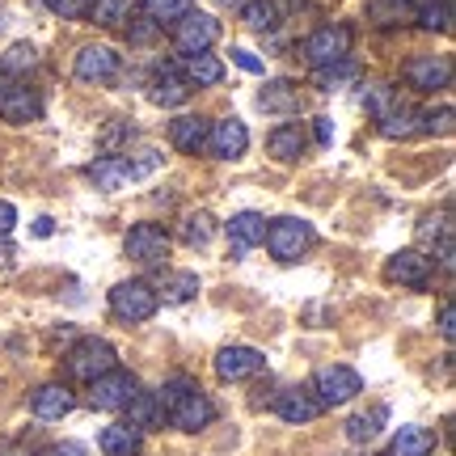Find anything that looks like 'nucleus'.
Masks as SVG:
<instances>
[{
	"mask_svg": "<svg viewBox=\"0 0 456 456\" xmlns=\"http://www.w3.org/2000/svg\"><path fill=\"white\" fill-rule=\"evenodd\" d=\"M140 440H144V431H140V427H131V423H110V427H102L98 448H102L106 456H135V452H140Z\"/></svg>",
	"mask_w": 456,
	"mask_h": 456,
	"instance_id": "obj_22",
	"label": "nucleus"
},
{
	"mask_svg": "<svg viewBox=\"0 0 456 456\" xmlns=\"http://www.w3.org/2000/svg\"><path fill=\"white\" fill-rule=\"evenodd\" d=\"M359 393H363V380L346 363H326V368H317V376H313V397L322 406H346V402H355Z\"/></svg>",
	"mask_w": 456,
	"mask_h": 456,
	"instance_id": "obj_3",
	"label": "nucleus"
},
{
	"mask_svg": "<svg viewBox=\"0 0 456 456\" xmlns=\"http://www.w3.org/2000/svg\"><path fill=\"white\" fill-rule=\"evenodd\" d=\"M427 0H368V21L380 26V30H397V26H410L419 21Z\"/></svg>",
	"mask_w": 456,
	"mask_h": 456,
	"instance_id": "obj_16",
	"label": "nucleus"
},
{
	"mask_svg": "<svg viewBox=\"0 0 456 456\" xmlns=\"http://www.w3.org/2000/svg\"><path fill=\"white\" fill-rule=\"evenodd\" d=\"M9 85H13V77H4V72H0V94H4Z\"/></svg>",
	"mask_w": 456,
	"mask_h": 456,
	"instance_id": "obj_50",
	"label": "nucleus"
},
{
	"mask_svg": "<svg viewBox=\"0 0 456 456\" xmlns=\"http://www.w3.org/2000/svg\"><path fill=\"white\" fill-rule=\"evenodd\" d=\"M77 77H81L85 85H106L118 77V51L114 47H102V43H94V47H81V55H77Z\"/></svg>",
	"mask_w": 456,
	"mask_h": 456,
	"instance_id": "obj_12",
	"label": "nucleus"
},
{
	"mask_svg": "<svg viewBox=\"0 0 456 456\" xmlns=\"http://www.w3.org/2000/svg\"><path fill=\"white\" fill-rule=\"evenodd\" d=\"M0 456H26L21 448H0Z\"/></svg>",
	"mask_w": 456,
	"mask_h": 456,
	"instance_id": "obj_49",
	"label": "nucleus"
},
{
	"mask_svg": "<svg viewBox=\"0 0 456 456\" xmlns=\"http://www.w3.org/2000/svg\"><path fill=\"white\" fill-rule=\"evenodd\" d=\"M34 232H38V237H51V220H47V216H43V220H34Z\"/></svg>",
	"mask_w": 456,
	"mask_h": 456,
	"instance_id": "obj_48",
	"label": "nucleus"
},
{
	"mask_svg": "<svg viewBox=\"0 0 456 456\" xmlns=\"http://www.w3.org/2000/svg\"><path fill=\"white\" fill-rule=\"evenodd\" d=\"M157 305H161V296H157V288L152 283H144V279H127V283H114L110 292V309L118 322H148L152 313H157Z\"/></svg>",
	"mask_w": 456,
	"mask_h": 456,
	"instance_id": "obj_5",
	"label": "nucleus"
},
{
	"mask_svg": "<svg viewBox=\"0 0 456 456\" xmlns=\"http://www.w3.org/2000/svg\"><path fill=\"white\" fill-rule=\"evenodd\" d=\"M232 64L245 68V72H262V60L254 55V51H245V47H232Z\"/></svg>",
	"mask_w": 456,
	"mask_h": 456,
	"instance_id": "obj_42",
	"label": "nucleus"
},
{
	"mask_svg": "<svg viewBox=\"0 0 456 456\" xmlns=\"http://www.w3.org/2000/svg\"><path fill=\"white\" fill-rule=\"evenodd\" d=\"M182 77L195 85H220L224 81V64L216 60V55H186V68H182Z\"/></svg>",
	"mask_w": 456,
	"mask_h": 456,
	"instance_id": "obj_29",
	"label": "nucleus"
},
{
	"mask_svg": "<svg viewBox=\"0 0 456 456\" xmlns=\"http://www.w3.org/2000/svg\"><path fill=\"white\" fill-rule=\"evenodd\" d=\"M216 232V220L212 212H191L186 220H182V241L191 245V249H199V245H208Z\"/></svg>",
	"mask_w": 456,
	"mask_h": 456,
	"instance_id": "obj_34",
	"label": "nucleus"
},
{
	"mask_svg": "<svg viewBox=\"0 0 456 456\" xmlns=\"http://www.w3.org/2000/svg\"><path fill=\"white\" fill-rule=\"evenodd\" d=\"M419 21H423L427 30H448V0H427Z\"/></svg>",
	"mask_w": 456,
	"mask_h": 456,
	"instance_id": "obj_40",
	"label": "nucleus"
},
{
	"mask_svg": "<svg viewBox=\"0 0 456 456\" xmlns=\"http://www.w3.org/2000/svg\"><path fill=\"white\" fill-rule=\"evenodd\" d=\"M406 81L414 89H448L452 85V60L448 55H414L406 64Z\"/></svg>",
	"mask_w": 456,
	"mask_h": 456,
	"instance_id": "obj_14",
	"label": "nucleus"
},
{
	"mask_svg": "<svg viewBox=\"0 0 456 456\" xmlns=\"http://www.w3.org/2000/svg\"><path fill=\"white\" fill-rule=\"evenodd\" d=\"M208 148H212L220 161H237L245 148H249V131H245L241 118H220L208 131Z\"/></svg>",
	"mask_w": 456,
	"mask_h": 456,
	"instance_id": "obj_15",
	"label": "nucleus"
},
{
	"mask_svg": "<svg viewBox=\"0 0 456 456\" xmlns=\"http://www.w3.org/2000/svg\"><path fill=\"white\" fill-rule=\"evenodd\" d=\"M55 17H89V0H47Z\"/></svg>",
	"mask_w": 456,
	"mask_h": 456,
	"instance_id": "obj_41",
	"label": "nucleus"
},
{
	"mask_svg": "<svg viewBox=\"0 0 456 456\" xmlns=\"http://www.w3.org/2000/svg\"><path fill=\"white\" fill-rule=\"evenodd\" d=\"M351 43H355L351 26H322V30H313L309 38H305V60H309L313 68L342 64V60L351 55Z\"/></svg>",
	"mask_w": 456,
	"mask_h": 456,
	"instance_id": "obj_6",
	"label": "nucleus"
},
{
	"mask_svg": "<svg viewBox=\"0 0 456 456\" xmlns=\"http://www.w3.org/2000/svg\"><path fill=\"white\" fill-rule=\"evenodd\" d=\"M89 182L98 186V191H123L131 182V174H127V157H98V161L89 165Z\"/></svg>",
	"mask_w": 456,
	"mask_h": 456,
	"instance_id": "obj_24",
	"label": "nucleus"
},
{
	"mask_svg": "<svg viewBox=\"0 0 456 456\" xmlns=\"http://www.w3.org/2000/svg\"><path fill=\"white\" fill-rule=\"evenodd\" d=\"M380 123V135L385 140H410V135H419V110H410V106H393L385 118H376Z\"/></svg>",
	"mask_w": 456,
	"mask_h": 456,
	"instance_id": "obj_28",
	"label": "nucleus"
},
{
	"mask_svg": "<svg viewBox=\"0 0 456 456\" xmlns=\"http://www.w3.org/2000/svg\"><path fill=\"white\" fill-rule=\"evenodd\" d=\"M322 410L326 406L313 397V389H288V393H279V402H275V414L283 419V423H292V427L313 423Z\"/></svg>",
	"mask_w": 456,
	"mask_h": 456,
	"instance_id": "obj_17",
	"label": "nucleus"
},
{
	"mask_svg": "<svg viewBox=\"0 0 456 456\" xmlns=\"http://www.w3.org/2000/svg\"><path fill=\"white\" fill-rule=\"evenodd\" d=\"M258 106L271 114H296L300 110V89H296L292 81H271L258 94Z\"/></svg>",
	"mask_w": 456,
	"mask_h": 456,
	"instance_id": "obj_27",
	"label": "nucleus"
},
{
	"mask_svg": "<svg viewBox=\"0 0 456 456\" xmlns=\"http://www.w3.org/2000/svg\"><path fill=\"white\" fill-rule=\"evenodd\" d=\"M262 237H266V220H262L258 212H237L228 220V241H232V254H237V258H241L245 249L262 245Z\"/></svg>",
	"mask_w": 456,
	"mask_h": 456,
	"instance_id": "obj_21",
	"label": "nucleus"
},
{
	"mask_svg": "<svg viewBox=\"0 0 456 456\" xmlns=\"http://www.w3.org/2000/svg\"><path fill=\"white\" fill-rule=\"evenodd\" d=\"M38 456H89L77 440H64V444H51V448H43Z\"/></svg>",
	"mask_w": 456,
	"mask_h": 456,
	"instance_id": "obj_44",
	"label": "nucleus"
},
{
	"mask_svg": "<svg viewBox=\"0 0 456 456\" xmlns=\"http://www.w3.org/2000/svg\"><path fill=\"white\" fill-rule=\"evenodd\" d=\"M17 224V208L9 203V199H0V237H9Z\"/></svg>",
	"mask_w": 456,
	"mask_h": 456,
	"instance_id": "obj_45",
	"label": "nucleus"
},
{
	"mask_svg": "<svg viewBox=\"0 0 456 456\" xmlns=\"http://www.w3.org/2000/svg\"><path fill=\"white\" fill-rule=\"evenodd\" d=\"M397 106V89L393 85H385V81H372L368 89H363V110L368 114H376V118H385V114Z\"/></svg>",
	"mask_w": 456,
	"mask_h": 456,
	"instance_id": "obj_35",
	"label": "nucleus"
},
{
	"mask_svg": "<svg viewBox=\"0 0 456 456\" xmlns=\"http://www.w3.org/2000/svg\"><path fill=\"white\" fill-rule=\"evenodd\" d=\"M13 258H17V249L9 245V237H0V271H9V266H13Z\"/></svg>",
	"mask_w": 456,
	"mask_h": 456,
	"instance_id": "obj_47",
	"label": "nucleus"
},
{
	"mask_svg": "<svg viewBox=\"0 0 456 456\" xmlns=\"http://www.w3.org/2000/svg\"><path fill=\"white\" fill-rule=\"evenodd\" d=\"M127 9H131V0H94V4H89V21L110 30V26H123Z\"/></svg>",
	"mask_w": 456,
	"mask_h": 456,
	"instance_id": "obj_36",
	"label": "nucleus"
},
{
	"mask_svg": "<svg viewBox=\"0 0 456 456\" xmlns=\"http://www.w3.org/2000/svg\"><path fill=\"white\" fill-rule=\"evenodd\" d=\"M266 368V359H262L258 346H224L220 355H216V376L220 380H249V376H258Z\"/></svg>",
	"mask_w": 456,
	"mask_h": 456,
	"instance_id": "obj_11",
	"label": "nucleus"
},
{
	"mask_svg": "<svg viewBox=\"0 0 456 456\" xmlns=\"http://www.w3.org/2000/svg\"><path fill=\"white\" fill-rule=\"evenodd\" d=\"M157 402H161L165 419L178 427V431H203V427H212V419H216L212 397L199 389V380H191V376L165 380V389L157 393Z\"/></svg>",
	"mask_w": 456,
	"mask_h": 456,
	"instance_id": "obj_1",
	"label": "nucleus"
},
{
	"mask_svg": "<svg viewBox=\"0 0 456 456\" xmlns=\"http://www.w3.org/2000/svg\"><path fill=\"white\" fill-rule=\"evenodd\" d=\"M38 64V47L34 43H13V47L0 55V72L4 77H21V72H30Z\"/></svg>",
	"mask_w": 456,
	"mask_h": 456,
	"instance_id": "obj_33",
	"label": "nucleus"
},
{
	"mask_svg": "<svg viewBox=\"0 0 456 456\" xmlns=\"http://www.w3.org/2000/svg\"><path fill=\"white\" fill-rule=\"evenodd\" d=\"M186 13H195V0H144V17L152 26H178Z\"/></svg>",
	"mask_w": 456,
	"mask_h": 456,
	"instance_id": "obj_30",
	"label": "nucleus"
},
{
	"mask_svg": "<svg viewBox=\"0 0 456 456\" xmlns=\"http://www.w3.org/2000/svg\"><path fill=\"white\" fill-rule=\"evenodd\" d=\"M127 423L131 427H140V431H152V427H165V410H161V402H157V393H131V402L127 406Z\"/></svg>",
	"mask_w": 456,
	"mask_h": 456,
	"instance_id": "obj_23",
	"label": "nucleus"
},
{
	"mask_svg": "<svg viewBox=\"0 0 456 456\" xmlns=\"http://www.w3.org/2000/svg\"><path fill=\"white\" fill-rule=\"evenodd\" d=\"M440 334H444V342L456 338V309H452V300L440 309Z\"/></svg>",
	"mask_w": 456,
	"mask_h": 456,
	"instance_id": "obj_43",
	"label": "nucleus"
},
{
	"mask_svg": "<svg viewBox=\"0 0 456 456\" xmlns=\"http://www.w3.org/2000/svg\"><path fill=\"white\" fill-rule=\"evenodd\" d=\"M224 4H237V9H241V4H245V0H224Z\"/></svg>",
	"mask_w": 456,
	"mask_h": 456,
	"instance_id": "obj_51",
	"label": "nucleus"
},
{
	"mask_svg": "<svg viewBox=\"0 0 456 456\" xmlns=\"http://www.w3.org/2000/svg\"><path fill=\"white\" fill-rule=\"evenodd\" d=\"M72 406H77V397H72V389L68 385H38V389L30 393V410L38 414V419H64V414H72Z\"/></svg>",
	"mask_w": 456,
	"mask_h": 456,
	"instance_id": "obj_18",
	"label": "nucleus"
},
{
	"mask_svg": "<svg viewBox=\"0 0 456 456\" xmlns=\"http://www.w3.org/2000/svg\"><path fill=\"white\" fill-rule=\"evenodd\" d=\"M114 363H118V355H114V346L106 338H81L72 342V351L64 355V368L68 376H77V380H98L102 372H110Z\"/></svg>",
	"mask_w": 456,
	"mask_h": 456,
	"instance_id": "obj_4",
	"label": "nucleus"
},
{
	"mask_svg": "<svg viewBox=\"0 0 456 456\" xmlns=\"http://www.w3.org/2000/svg\"><path fill=\"white\" fill-rule=\"evenodd\" d=\"M0 118L4 123H34V118H43V98L34 94L30 85L13 81L0 94Z\"/></svg>",
	"mask_w": 456,
	"mask_h": 456,
	"instance_id": "obj_13",
	"label": "nucleus"
},
{
	"mask_svg": "<svg viewBox=\"0 0 456 456\" xmlns=\"http://www.w3.org/2000/svg\"><path fill=\"white\" fill-rule=\"evenodd\" d=\"M317 89L322 94H334V89H346V85L359 81V68L351 64V60H342V64H330V68H317Z\"/></svg>",
	"mask_w": 456,
	"mask_h": 456,
	"instance_id": "obj_32",
	"label": "nucleus"
},
{
	"mask_svg": "<svg viewBox=\"0 0 456 456\" xmlns=\"http://www.w3.org/2000/svg\"><path fill=\"white\" fill-rule=\"evenodd\" d=\"M208 131H212L208 118H199V114H182V118L169 123V144L178 148V152H203V148H208Z\"/></svg>",
	"mask_w": 456,
	"mask_h": 456,
	"instance_id": "obj_19",
	"label": "nucleus"
},
{
	"mask_svg": "<svg viewBox=\"0 0 456 456\" xmlns=\"http://www.w3.org/2000/svg\"><path fill=\"white\" fill-rule=\"evenodd\" d=\"M436 452V431L431 427H402L393 436V456H431Z\"/></svg>",
	"mask_w": 456,
	"mask_h": 456,
	"instance_id": "obj_26",
	"label": "nucleus"
},
{
	"mask_svg": "<svg viewBox=\"0 0 456 456\" xmlns=\"http://www.w3.org/2000/svg\"><path fill=\"white\" fill-rule=\"evenodd\" d=\"M195 292H199L195 271H178V275H169V283H165V300H174V305H186Z\"/></svg>",
	"mask_w": 456,
	"mask_h": 456,
	"instance_id": "obj_38",
	"label": "nucleus"
},
{
	"mask_svg": "<svg viewBox=\"0 0 456 456\" xmlns=\"http://www.w3.org/2000/svg\"><path fill=\"white\" fill-rule=\"evenodd\" d=\"M419 131L448 135V131H452V106H440V110H419Z\"/></svg>",
	"mask_w": 456,
	"mask_h": 456,
	"instance_id": "obj_39",
	"label": "nucleus"
},
{
	"mask_svg": "<svg viewBox=\"0 0 456 456\" xmlns=\"http://www.w3.org/2000/svg\"><path fill=\"white\" fill-rule=\"evenodd\" d=\"M135 389H140L135 376L123 372V368H110V372H102L98 380H89V406L94 410H123Z\"/></svg>",
	"mask_w": 456,
	"mask_h": 456,
	"instance_id": "obj_8",
	"label": "nucleus"
},
{
	"mask_svg": "<svg viewBox=\"0 0 456 456\" xmlns=\"http://www.w3.org/2000/svg\"><path fill=\"white\" fill-rule=\"evenodd\" d=\"M191 94H195V89H191V81H186L182 72H174V68H165L161 77L152 81V94H148V98L157 102V106H182Z\"/></svg>",
	"mask_w": 456,
	"mask_h": 456,
	"instance_id": "obj_25",
	"label": "nucleus"
},
{
	"mask_svg": "<svg viewBox=\"0 0 456 456\" xmlns=\"http://www.w3.org/2000/svg\"><path fill=\"white\" fill-rule=\"evenodd\" d=\"M127 258L144 262V266H161L169 258V232L161 224H135L127 232Z\"/></svg>",
	"mask_w": 456,
	"mask_h": 456,
	"instance_id": "obj_9",
	"label": "nucleus"
},
{
	"mask_svg": "<svg viewBox=\"0 0 456 456\" xmlns=\"http://www.w3.org/2000/svg\"><path fill=\"white\" fill-rule=\"evenodd\" d=\"M313 241H317L313 224L309 220H296V216H279V220H271V224H266V237H262V245H266L279 262H296L300 254H309Z\"/></svg>",
	"mask_w": 456,
	"mask_h": 456,
	"instance_id": "obj_2",
	"label": "nucleus"
},
{
	"mask_svg": "<svg viewBox=\"0 0 456 456\" xmlns=\"http://www.w3.org/2000/svg\"><path fill=\"white\" fill-rule=\"evenodd\" d=\"M431 258H427L423 249H397L389 258V266H385V275L393 279V283H402V288H427L431 283Z\"/></svg>",
	"mask_w": 456,
	"mask_h": 456,
	"instance_id": "obj_10",
	"label": "nucleus"
},
{
	"mask_svg": "<svg viewBox=\"0 0 456 456\" xmlns=\"http://www.w3.org/2000/svg\"><path fill=\"white\" fill-rule=\"evenodd\" d=\"M305 148H309V135H305V127L300 123H283V127H275L271 135H266V152L275 157V161H300L305 157Z\"/></svg>",
	"mask_w": 456,
	"mask_h": 456,
	"instance_id": "obj_20",
	"label": "nucleus"
},
{
	"mask_svg": "<svg viewBox=\"0 0 456 456\" xmlns=\"http://www.w3.org/2000/svg\"><path fill=\"white\" fill-rule=\"evenodd\" d=\"M241 21L249 26V30H275L279 26V4L275 0H245Z\"/></svg>",
	"mask_w": 456,
	"mask_h": 456,
	"instance_id": "obj_31",
	"label": "nucleus"
},
{
	"mask_svg": "<svg viewBox=\"0 0 456 456\" xmlns=\"http://www.w3.org/2000/svg\"><path fill=\"white\" fill-rule=\"evenodd\" d=\"M220 43V21L212 13H186L174 26V47L182 55H208V47Z\"/></svg>",
	"mask_w": 456,
	"mask_h": 456,
	"instance_id": "obj_7",
	"label": "nucleus"
},
{
	"mask_svg": "<svg viewBox=\"0 0 456 456\" xmlns=\"http://www.w3.org/2000/svg\"><path fill=\"white\" fill-rule=\"evenodd\" d=\"M313 135H317V144H334V123L330 118H313Z\"/></svg>",
	"mask_w": 456,
	"mask_h": 456,
	"instance_id": "obj_46",
	"label": "nucleus"
},
{
	"mask_svg": "<svg viewBox=\"0 0 456 456\" xmlns=\"http://www.w3.org/2000/svg\"><path fill=\"white\" fill-rule=\"evenodd\" d=\"M385 419H389V410L376 406L372 414H359V419H351V431H346V436H351L355 444L376 440V431H380V423H385Z\"/></svg>",
	"mask_w": 456,
	"mask_h": 456,
	"instance_id": "obj_37",
	"label": "nucleus"
}]
</instances>
